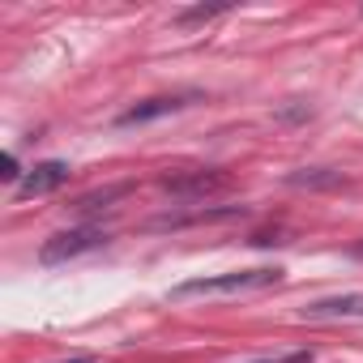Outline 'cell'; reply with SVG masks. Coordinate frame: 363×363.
<instances>
[{
    "label": "cell",
    "mask_w": 363,
    "mask_h": 363,
    "mask_svg": "<svg viewBox=\"0 0 363 363\" xmlns=\"http://www.w3.org/2000/svg\"><path fill=\"white\" fill-rule=\"evenodd\" d=\"M282 269L265 265V269H235V274H214V278H189L171 291V299H197V295H244V291H265L278 286Z\"/></svg>",
    "instance_id": "1"
},
{
    "label": "cell",
    "mask_w": 363,
    "mask_h": 363,
    "mask_svg": "<svg viewBox=\"0 0 363 363\" xmlns=\"http://www.w3.org/2000/svg\"><path fill=\"white\" fill-rule=\"evenodd\" d=\"M69 363H94V359H69Z\"/></svg>",
    "instance_id": "12"
},
{
    "label": "cell",
    "mask_w": 363,
    "mask_h": 363,
    "mask_svg": "<svg viewBox=\"0 0 363 363\" xmlns=\"http://www.w3.org/2000/svg\"><path fill=\"white\" fill-rule=\"evenodd\" d=\"M189 103H197V94H158V99H145V103H133L116 116L120 128H133V124H150V120H162L171 111H184Z\"/></svg>",
    "instance_id": "3"
},
{
    "label": "cell",
    "mask_w": 363,
    "mask_h": 363,
    "mask_svg": "<svg viewBox=\"0 0 363 363\" xmlns=\"http://www.w3.org/2000/svg\"><path fill=\"white\" fill-rule=\"evenodd\" d=\"M103 240H107V235H103V227H73V231H60V235H52V240L39 248V261H43V265L73 261V257H82V252L99 248Z\"/></svg>",
    "instance_id": "2"
},
{
    "label": "cell",
    "mask_w": 363,
    "mask_h": 363,
    "mask_svg": "<svg viewBox=\"0 0 363 363\" xmlns=\"http://www.w3.org/2000/svg\"><path fill=\"white\" fill-rule=\"evenodd\" d=\"M227 5H197V9H184V13H175V22H206L214 13H223Z\"/></svg>",
    "instance_id": "8"
},
{
    "label": "cell",
    "mask_w": 363,
    "mask_h": 363,
    "mask_svg": "<svg viewBox=\"0 0 363 363\" xmlns=\"http://www.w3.org/2000/svg\"><path fill=\"white\" fill-rule=\"evenodd\" d=\"M303 320H363V295H329L303 308Z\"/></svg>",
    "instance_id": "5"
},
{
    "label": "cell",
    "mask_w": 363,
    "mask_h": 363,
    "mask_svg": "<svg viewBox=\"0 0 363 363\" xmlns=\"http://www.w3.org/2000/svg\"><path fill=\"white\" fill-rule=\"evenodd\" d=\"M60 184H69V162L48 158V162L30 167V175L18 184V197H48V193H56Z\"/></svg>",
    "instance_id": "4"
},
{
    "label": "cell",
    "mask_w": 363,
    "mask_h": 363,
    "mask_svg": "<svg viewBox=\"0 0 363 363\" xmlns=\"http://www.w3.org/2000/svg\"><path fill=\"white\" fill-rule=\"evenodd\" d=\"M124 193H128V184H111V189H103V193H90V197H82V201H77V210L107 206V201H116V197H124Z\"/></svg>",
    "instance_id": "7"
},
{
    "label": "cell",
    "mask_w": 363,
    "mask_h": 363,
    "mask_svg": "<svg viewBox=\"0 0 363 363\" xmlns=\"http://www.w3.org/2000/svg\"><path fill=\"white\" fill-rule=\"evenodd\" d=\"M257 363H312V350H291V354H274V359H257Z\"/></svg>",
    "instance_id": "9"
},
{
    "label": "cell",
    "mask_w": 363,
    "mask_h": 363,
    "mask_svg": "<svg viewBox=\"0 0 363 363\" xmlns=\"http://www.w3.org/2000/svg\"><path fill=\"white\" fill-rule=\"evenodd\" d=\"M0 175H5V179H9V184H22V179H26V175H22V167H18V158H13V154H5V171H0Z\"/></svg>",
    "instance_id": "10"
},
{
    "label": "cell",
    "mask_w": 363,
    "mask_h": 363,
    "mask_svg": "<svg viewBox=\"0 0 363 363\" xmlns=\"http://www.w3.org/2000/svg\"><path fill=\"white\" fill-rule=\"evenodd\" d=\"M308 116H312L308 103H299V107H282V111H278V120H308Z\"/></svg>",
    "instance_id": "11"
},
{
    "label": "cell",
    "mask_w": 363,
    "mask_h": 363,
    "mask_svg": "<svg viewBox=\"0 0 363 363\" xmlns=\"http://www.w3.org/2000/svg\"><path fill=\"white\" fill-rule=\"evenodd\" d=\"M291 189H337L342 184V171H329V167H303V171H291L286 175Z\"/></svg>",
    "instance_id": "6"
}]
</instances>
